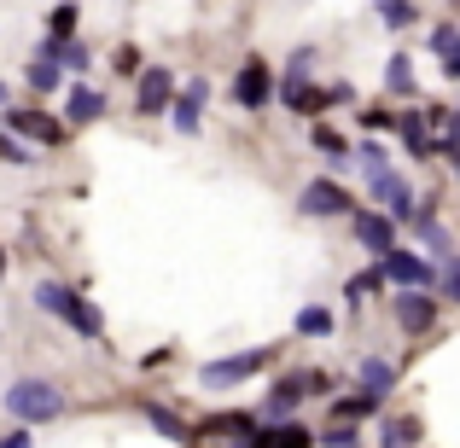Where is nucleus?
Returning a JSON list of instances; mask_svg holds the SVG:
<instances>
[{"instance_id":"nucleus-2","label":"nucleus","mask_w":460,"mask_h":448,"mask_svg":"<svg viewBox=\"0 0 460 448\" xmlns=\"http://www.w3.org/2000/svg\"><path fill=\"white\" fill-rule=\"evenodd\" d=\"M6 414L23 419V426H35V419H58V414H65V396H58V384H47V379H18L12 396H6Z\"/></svg>"},{"instance_id":"nucleus-24","label":"nucleus","mask_w":460,"mask_h":448,"mask_svg":"<svg viewBox=\"0 0 460 448\" xmlns=\"http://www.w3.org/2000/svg\"><path fill=\"white\" fill-rule=\"evenodd\" d=\"M70 30H76V6H58L53 12V41H65Z\"/></svg>"},{"instance_id":"nucleus-30","label":"nucleus","mask_w":460,"mask_h":448,"mask_svg":"<svg viewBox=\"0 0 460 448\" xmlns=\"http://www.w3.org/2000/svg\"><path fill=\"white\" fill-rule=\"evenodd\" d=\"M0 448H30V431H12V437H0Z\"/></svg>"},{"instance_id":"nucleus-27","label":"nucleus","mask_w":460,"mask_h":448,"mask_svg":"<svg viewBox=\"0 0 460 448\" xmlns=\"http://www.w3.org/2000/svg\"><path fill=\"white\" fill-rule=\"evenodd\" d=\"M314 146H321V152H332V157H338V152H344V140H338V135H332V128H314Z\"/></svg>"},{"instance_id":"nucleus-17","label":"nucleus","mask_w":460,"mask_h":448,"mask_svg":"<svg viewBox=\"0 0 460 448\" xmlns=\"http://www.w3.org/2000/svg\"><path fill=\"white\" fill-rule=\"evenodd\" d=\"M420 443V426L414 419H391V426H385V437H379V448H414Z\"/></svg>"},{"instance_id":"nucleus-15","label":"nucleus","mask_w":460,"mask_h":448,"mask_svg":"<svg viewBox=\"0 0 460 448\" xmlns=\"http://www.w3.org/2000/svg\"><path fill=\"white\" fill-rule=\"evenodd\" d=\"M391 379H396L391 361H379V356L361 361V396H385V391H391Z\"/></svg>"},{"instance_id":"nucleus-12","label":"nucleus","mask_w":460,"mask_h":448,"mask_svg":"<svg viewBox=\"0 0 460 448\" xmlns=\"http://www.w3.org/2000/svg\"><path fill=\"white\" fill-rule=\"evenodd\" d=\"M356 239H361L367 250H379V257H385V250H391V215L361 210V215H356Z\"/></svg>"},{"instance_id":"nucleus-16","label":"nucleus","mask_w":460,"mask_h":448,"mask_svg":"<svg viewBox=\"0 0 460 448\" xmlns=\"http://www.w3.org/2000/svg\"><path fill=\"white\" fill-rule=\"evenodd\" d=\"M379 18H385V30H408L420 12H414V0H379Z\"/></svg>"},{"instance_id":"nucleus-18","label":"nucleus","mask_w":460,"mask_h":448,"mask_svg":"<svg viewBox=\"0 0 460 448\" xmlns=\"http://www.w3.org/2000/svg\"><path fill=\"white\" fill-rule=\"evenodd\" d=\"M30 88L35 93H53L58 88V65H53V58H41V53L30 58Z\"/></svg>"},{"instance_id":"nucleus-4","label":"nucleus","mask_w":460,"mask_h":448,"mask_svg":"<svg viewBox=\"0 0 460 448\" xmlns=\"http://www.w3.org/2000/svg\"><path fill=\"white\" fill-rule=\"evenodd\" d=\"M367 192L385 204V210H391V222H408V215H414V192H408L385 163H373V169H367Z\"/></svg>"},{"instance_id":"nucleus-5","label":"nucleus","mask_w":460,"mask_h":448,"mask_svg":"<svg viewBox=\"0 0 460 448\" xmlns=\"http://www.w3.org/2000/svg\"><path fill=\"white\" fill-rule=\"evenodd\" d=\"M262 361H269V349H245V356H227V361H210V367H204L199 379L210 384V391H222V384H245L251 373L262 367Z\"/></svg>"},{"instance_id":"nucleus-8","label":"nucleus","mask_w":460,"mask_h":448,"mask_svg":"<svg viewBox=\"0 0 460 448\" xmlns=\"http://www.w3.org/2000/svg\"><path fill=\"white\" fill-rule=\"evenodd\" d=\"M396 321H402L408 332H426V326L438 321V297L431 292H402L396 297Z\"/></svg>"},{"instance_id":"nucleus-11","label":"nucleus","mask_w":460,"mask_h":448,"mask_svg":"<svg viewBox=\"0 0 460 448\" xmlns=\"http://www.w3.org/2000/svg\"><path fill=\"white\" fill-rule=\"evenodd\" d=\"M6 123H12V128H18V135H30V140H41V146H53V140H58V135H65V128H58V123H53V117H41V111H12V117H6Z\"/></svg>"},{"instance_id":"nucleus-13","label":"nucleus","mask_w":460,"mask_h":448,"mask_svg":"<svg viewBox=\"0 0 460 448\" xmlns=\"http://www.w3.org/2000/svg\"><path fill=\"white\" fill-rule=\"evenodd\" d=\"M408 222H414V233H420V239H426V245H431V257H438L443 268H449V262H455V245H449V233H443V227L431 222L426 210H414V215H408Z\"/></svg>"},{"instance_id":"nucleus-29","label":"nucleus","mask_w":460,"mask_h":448,"mask_svg":"<svg viewBox=\"0 0 460 448\" xmlns=\"http://www.w3.org/2000/svg\"><path fill=\"white\" fill-rule=\"evenodd\" d=\"M361 437H356V431H332V437H326V448H356Z\"/></svg>"},{"instance_id":"nucleus-20","label":"nucleus","mask_w":460,"mask_h":448,"mask_svg":"<svg viewBox=\"0 0 460 448\" xmlns=\"http://www.w3.org/2000/svg\"><path fill=\"white\" fill-rule=\"evenodd\" d=\"M391 123L402 128V140H408L414 152H431V140H426V117H391Z\"/></svg>"},{"instance_id":"nucleus-7","label":"nucleus","mask_w":460,"mask_h":448,"mask_svg":"<svg viewBox=\"0 0 460 448\" xmlns=\"http://www.w3.org/2000/svg\"><path fill=\"white\" fill-rule=\"evenodd\" d=\"M239 105H251V111H257V105H269V93H274V70L269 65H257V58H251L245 70H239Z\"/></svg>"},{"instance_id":"nucleus-31","label":"nucleus","mask_w":460,"mask_h":448,"mask_svg":"<svg viewBox=\"0 0 460 448\" xmlns=\"http://www.w3.org/2000/svg\"><path fill=\"white\" fill-rule=\"evenodd\" d=\"M0 274H6V250H0Z\"/></svg>"},{"instance_id":"nucleus-14","label":"nucleus","mask_w":460,"mask_h":448,"mask_svg":"<svg viewBox=\"0 0 460 448\" xmlns=\"http://www.w3.org/2000/svg\"><path fill=\"white\" fill-rule=\"evenodd\" d=\"M100 111H105V93L70 88V100H65V117H70V123H100Z\"/></svg>"},{"instance_id":"nucleus-22","label":"nucleus","mask_w":460,"mask_h":448,"mask_svg":"<svg viewBox=\"0 0 460 448\" xmlns=\"http://www.w3.org/2000/svg\"><path fill=\"white\" fill-rule=\"evenodd\" d=\"M385 82H391L396 93H414V65H408V58H391V76Z\"/></svg>"},{"instance_id":"nucleus-23","label":"nucleus","mask_w":460,"mask_h":448,"mask_svg":"<svg viewBox=\"0 0 460 448\" xmlns=\"http://www.w3.org/2000/svg\"><path fill=\"white\" fill-rule=\"evenodd\" d=\"M431 47H438L443 65H449V58H460V53H455V23H438V30H431Z\"/></svg>"},{"instance_id":"nucleus-6","label":"nucleus","mask_w":460,"mask_h":448,"mask_svg":"<svg viewBox=\"0 0 460 448\" xmlns=\"http://www.w3.org/2000/svg\"><path fill=\"white\" fill-rule=\"evenodd\" d=\"M349 210V192L338 187V180H314L304 187V215H344Z\"/></svg>"},{"instance_id":"nucleus-25","label":"nucleus","mask_w":460,"mask_h":448,"mask_svg":"<svg viewBox=\"0 0 460 448\" xmlns=\"http://www.w3.org/2000/svg\"><path fill=\"white\" fill-rule=\"evenodd\" d=\"M146 419H152L157 431H164V437H181V419H175V414H164V408H146Z\"/></svg>"},{"instance_id":"nucleus-21","label":"nucleus","mask_w":460,"mask_h":448,"mask_svg":"<svg viewBox=\"0 0 460 448\" xmlns=\"http://www.w3.org/2000/svg\"><path fill=\"white\" fill-rule=\"evenodd\" d=\"M297 332H304V338H326V332H332V314H326V309H304V314H297Z\"/></svg>"},{"instance_id":"nucleus-28","label":"nucleus","mask_w":460,"mask_h":448,"mask_svg":"<svg viewBox=\"0 0 460 448\" xmlns=\"http://www.w3.org/2000/svg\"><path fill=\"white\" fill-rule=\"evenodd\" d=\"M117 70H123V76H135V70H140V53H135V47H123V53H117Z\"/></svg>"},{"instance_id":"nucleus-19","label":"nucleus","mask_w":460,"mask_h":448,"mask_svg":"<svg viewBox=\"0 0 460 448\" xmlns=\"http://www.w3.org/2000/svg\"><path fill=\"white\" fill-rule=\"evenodd\" d=\"M262 437H269V448H309V443H314L304 426H269Z\"/></svg>"},{"instance_id":"nucleus-26","label":"nucleus","mask_w":460,"mask_h":448,"mask_svg":"<svg viewBox=\"0 0 460 448\" xmlns=\"http://www.w3.org/2000/svg\"><path fill=\"white\" fill-rule=\"evenodd\" d=\"M373 408H379V396H356V402H344L338 414H344V419H356V414H373Z\"/></svg>"},{"instance_id":"nucleus-1","label":"nucleus","mask_w":460,"mask_h":448,"mask_svg":"<svg viewBox=\"0 0 460 448\" xmlns=\"http://www.w3.org/2000/svg\"><path fill=\"white\" fill-rule=\"evenodd\" d=\"M35 303H41L53 321H65L70 332H82V338H100V332H105L100 309H93L88 297H76L70 285H58V280H41V285H35Z\"/></svg>"},{"instance_id":"nucleus-10","label":"nucleus","mask_w":460,"mask_h":448,"mask_svg":"<svg viewBox=\"0 0 460 448\" xmlns=\"http://www.w3.org/2000/svg\"><path fill=\"white\" fill-rule=\"evenodd\" d=\"M199 105H204V82H187V93L169 105V123H175L181 135H199Z\"/></svg>"},{"instance_id":"nucleus-3","label":"nucleus","mask_w":460,"mask_h":448,"mask_svg":"<svg viewBox=\"0 0 460 448\" xmlns=\"http://www.w3.org/2000/svg\"><path fill=\"white\" fill-rule=\"evenodd\" d=\"M379 274H385V280H396V285H402V292H426V285L431 280H438V268H431V257H414V250H385V257H379Z\"/></svg>"},{"instance_id":"nucleus-9","label":"nucleus","mask_w":460,"mask_h":448,"mask_svg":"<svg viewBox=\"0 0 460 448\" xmlns=\"http://www.w3.org/2000/svg\"><path fill=\"white\" fill-rule=\"evenodd\" d=\"M169 93H175V76H169V70H140V100H135V105H140L146 117L164 111Z\"/></svg>"}]
</instances>
